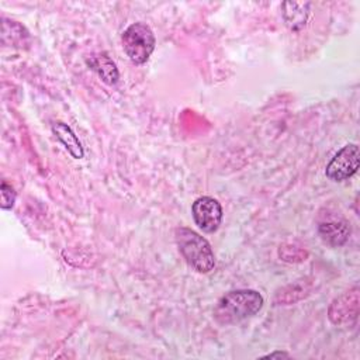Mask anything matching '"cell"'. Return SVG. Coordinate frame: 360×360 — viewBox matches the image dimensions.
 Returning a JSON list of instances; mask_svg holds the SVG:
<instances>
[{
    "label": "cell",
    "mask_w": 360,
    "mask_h": 360,
    "mask_svg": "<svg viewBox=\"0 0 360 360\" xmlns=\"http://www.w3.org/2000/svg\"><path fill=\"white\" fill-rule=\"evenodd\" d=\"M0 194H1V204H0L1 210H11L17 198V193L14 191L13 186L8 184L6 180H3L0 186Z\"/></svg>",
    "instance_id": "obj_10"
},
{
    "label": "cell",
    "mask_w": 360,
    "mask_h": 360,
    "mask_svg": "<svg viewBox=\"0 0 360 360\" xmlns=\"http://www.w3.org/2000/svg\"><path fill=\"white\" fill-rule=\"evenodd\" d=\"M86 63L89 65V68L91 70H94L98 77L112 86L118 82L120 79V73H118V69H117V65L112 62V59L105 55V53H98V55H91L90 58L86 59Z\"/></svg>",
    "instance_id": "obj_7"
},
{
    "label": "cell",
    "mask_w": 360,
    "mask_h": 360,
    "mask_svg": "<svg viewBox=\"0 0 360 360\" xmlns=\"http://www.w3.org/2000/svg\"><path fill=\"white\" fill-rule=\"evenodd\" d=\"M174 239L180 255L195 271L207 274L215 267V255L212 248L198 232L187 226H179L174 231Z\"/></svg>",
    "instance_id": "obj_2"
},
{
    "label": "cell",
    "mask_w": 360,
    "mask_h": 360,
    "mask_svg": "<svg viewBox=\"0 0 360 360\" xmlns=\"http://www.w3.org/2000/svg\"><path fill=\"white\" fill-rule=\"evenodd\" d=\"M52 132L75 159H82L84 156V149L82 146V142L79 141L77 135L73 132V129L68 124L62 121H55L52 124Z\"/></svg>",
    "instance_id": "obj_8"
},
{
    "label": "cell",
    "mask_w": 360,
    "mask_h": 360,
    "mask_svg": "<svg viewBox=\"0 0 360 360\" xmlns=\"http://www.w3.org/2000/svg\"><path fill=\"white\" fill-rule=\"evenodd\" d=\"M122 46L135 65H143L155 51L156 38L152 28L145 22H134L122 32Z\"/></svg>",
    "instance_id": "obj_3"
},
{
    "label": "cell",
    "mask_w": 360,
    "mask_h": 360,
    "mask_svg": "<svg viewBox=\"0 0 360 360\" xmlns=\"http://www.w3.org/2000/svg\"><path fill=\"white\" fill-rule=\"evenodd\" d=\"M191 215L195 225L202 232L214 233L222 222V207L215 198L202 195L194 200L191 205Z\"/></svg>",
    "instance_id": "obj_5"
},
{
    "label": "cell",
    "mask_w": 360,
    "mask_h": 360,
    "mask_svg": "<svg viewBox=\"0 0 360 360\" xmlns=\"http://www.w3.org/2000/svg\"><path fill=\"white\" fill-rule=\"evenodd\" d=\"M318 233L321 239L332 246L339 248L345 245L350 236V224L346 218L338 215V217H328L322 219L318 225Z\"/></svg>",
    "instance_id": "obj_6"
},
{
    "label": "cell",
    "mask_w": 360,
    "mask_h": 360,
    "mask_svg": "<svg viewBox=\"0 0 360 360\" xmlns=\"http://www.w3.org/2000/svg\"><path fill=\"white\" fill-rule=\"evenodd\" d=\"M309 7H311V3H297V1L283 3V17L285 24L294 31H298L300 28H302L308 20Z\"/></svg>",
    "instance_id": "obj_9"
},
{
    "label": "cell",
    "mask_w": 360,
    "mask_h": 360,
    "mask_svg": "<svg viewBox=\"0 0 360 360\" xmlns=\"http://www.w3.org/2000/svg\"><path fill=\"white\" fill-rule=\"evenodd\" d=\"M264 357H269V359H273V357H290V354L285 353V352H273V353L266 354Z\"/></svg>",
    "instance_id": "obj_11"
},
{
    "label": "cell",
    "mask_w": 360,
    "mask_h": 360,
    "mask_svg": "<svg viewBox=\"0 0 360 360\" xmlns=\"http://www.w3.org/2000/svg\"><path fill=\"white\" fill-rule=\"evenodd\" d=\"M263 304V295L256 290H233L219 298L214 318L219 325H233L256 315Z\"/></svg>",
    "instance_id": "obj_1"
},
{
    "label": "cell",
    "mask_w": 360,
    "mask_h": 360,
    "mask_svg": "<svg viewBox=\"0 0 360 360\" xmlns=\"http://www.w3.org/2000/svg\"><path fill=\"white\" fill-rule=\"evenodd\" d=\"M360 166V150L357 143H347L329 160L325 174L329 180L340 183L350 179Z\"/></svg>",
    "instance_id": "obj_4"
}]
</instances>
